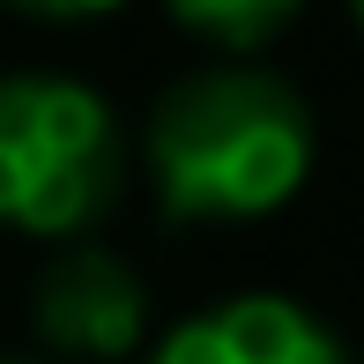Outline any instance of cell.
Segmentation results:
<instances>
[{"label":"cell","mask_w":364,"mask_h":364,"mask_svg":"<svg viewBox=\"0 0 364 364\" xmlns=\"http://www.w3.org/2000/svg\"><path fill=\"white\" fill-rule=\"evenodd\" d=\"M312 171V112L268 68H193L149 112V186L164 223L275 216Z\"/></svg>","instance_id":"obj_1"},{"label":"cell","mask_w":364,"mask_h":364,"mask_svg":"<svg viewBox=\"0 0 364 364\" xmlns=\"http://www.w3.org/2000/svg\"><path fill=\"white\" fill-rule=\"evenodd\" d=\"M127 178L112 105L75 75H8L0 82V230L82 238Z\"/></svg>","instance_id":"obj_2"},{"label":"cell","mask_w":364,"mask_h":364,"mask_svg":"<svg viewBox=\"0 0 364 364\" xmlns=\"http://www.w3.org/2000/svg\"><path fill=\"white\" fill-rule=\"evenodd\" d=\"M149 364H350L335 327L283 290H238L223 305L178 320Z\"/></svg>","instance_id":"obj_3"},{"label":"cell","mask_w":364,"mask_h":364,"mask_svg":"<svg viewBox=\"0 0 364 364\" xmlns=\"http://www.w3.org/2000/svg\"><path fill=\"white\" fill-rule=\"evenodd\" d=\"M38 335L60 357H127L141 342V275L105 245H68L38 283Z\"/></svg>","instance_id":"obj_4"},{"label":"cell","mask_w":364,"mask_h":364,"mask_svg":"<svg viewBox=\"0 0 364 364\" xmlns=\"http://www.w3.org/2000/svg\"><path fill=\"white\" fill-rule=\"evenodd\" d=\"M171 23L186 30V38H201L216 60H230V68H253L297 15L275 8V0H245V8H171Z\"/></svg>","instance_id":"obj_5"},{"label":"cell","mask_w":364,"mask_h":364,"mask_svg":"<svg viewBox=\"0 0 364 364\" xmlns=\"http://www.w3.org/2000/svg\"><path fill=\"white\" fill-rule=\"evenodd\" d=\"M0 364H23V357H0Z\"/></svg>","instance_id":"obj_6"},{"label":"cell","mask_w":364,"mask_h":364,"mask_svg":"<svg viewBox=\"0 0 364 364\" xmlns=\"http://www.w3.org/2000/svg\"><path fill=\"white\" fill-rule=\"evenodd\" d=\"M357 30H364V8H357Z\"/></svg>","instance_id":"obj_7"}]
</instances>
